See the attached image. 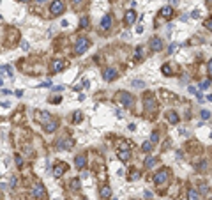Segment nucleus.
Segmentation results:
<instances>
[{
    "instance_id": "nucleus-38",
    "label": "nucleus",
    "mask_w": 212,
    "mask_h": 200,
    "mask_svg": "<svg viewBox=\"0 0 212 200\" xmlns=\"http://www.w3.org/2000/svg\"><path fill=\"white\" fill-rule=\"evenodd\" d=\"M21 43H23V44H21V48H23V50H25V51H27V50H28V48H30V46H28V43H27V41H21Z\"/></svg>"
},
{
    "instance_id": "nucleus-15",
    "label": "nucleus",
    "mask_w": 212,
    "mask_h": 200,
    "mask_svg": "<svg viewBox=\"0 0 212 200\" xmlns=\"http://www.w3.org/2000/svg\"><path fill=\"white\" fill-rule=\"evenodd\" d=\"M159 14H161L163 18H172V16H173V9H172L170 5H166V7H163V9L159 11Z\"/></svg>"
},
{
    "instance_id": "nucleus-36",
    "label": "nucleus",
    "mask_w": 212,
    "mask_h": 200,
    "mask_svg": "<svg viewBox=\"0 0 212 200\" xmlns=\"http://www.w3.org/2000/svg\"><path fill=\"white\" fill-rule=\"evenodd\" d=\"M187 90H189V92H191V94H194V96H198V94H200V92H198V90H196V89H194L193 85H189V87H187Z\"/></svg>"
},
{
    "instance_id": "nucleus-50",
    "label": "nucleus",
    "mask_w": 212,
    "mask_h": 200,
    "mask_svg": "<svg viewBox=\"0 0 212 200\" xmlns=\"http://www.w3.org/2000/svg\"><path fill=\"white\" fill-rule=\"evenodd\" d=\"M168 51H170V53H173V51H175V44H172V46L168 48Z\"/></svg>"
},
{
    "instance_id": "nucleus-27",
    "label": "nucleus",
    "mask_w": 212,
    "mask_h": 200,
    "mask_svg": "<svg viewBox=\"0 0 212 200\" xmlns=\"http://www.w3.org/2000/svg\"><path fill=\"white\" fill-rule=\"evenodd\" d=\"M80 27H81V28H87V27H89V18H87V16H83V18H81V21H80Z\"/></svg>"
},
{
    "instance_id": "nucleus-7",
    "label": "nucleus",
    "mask_w": 212,
    "mask_h": 200,
    "mask_svg": "<svg viewBox=\"0 0 212 200\" xmlns=\"http://www.w3.org/2000/svg\"><path fill=\"white\" fill-rule=\"evenodd\" d=\"M65 170H67V165H65V163H57L55 168H53V175L58 179V177H62V175L65 174Z\"/></svg>"
},
{
    "instance_id": "nucleus-46",
    "label": "nucleus",
    "mask_w": 212,
    "mask_h": 200,
    "mask_svg": "<svg viewBox=\"0 0 212 200\" xmlns=\"http://www.w3.org/2000/svg\"><path fill=\"white\" fill-rule=\"evenodd\" d=\"M2 106H4V108H9V106H11V103H9V101H4V103H2Z\"/></svg>"
},
{
    "instance_id": "nucleus-16",
    "label": "nucleus",
    "mask_w": 212,
    "mask_h": 200,
    "mask_svg": "<svg viewBox=\"0 0 212 200\" xmlns=\"http://www.w3.org/2000/svg\"><path fill=\"white\" fill-rule=\"evenodd\" d=\"M99 195H101V199H110V197H112V190H110V186H101Z\"/></svg>"
},
{
    "instance_id": "nucleus-9",
    "label": "nucleus",
    "mask_w": 212,
    "mask_h": 200,
    "mask_svg": "<svg viewBox=\"0 0 212 200\" xmlns=\"http://www.w3.org/2000/svg\"><path fill=\"white\" fill-rule=\"evenodd\" d=\"M117 75H118V73H117V69H113V67H108V69L103 73V78H104L106 81H113L117 78Z\"/></svg>"
},
{
    "instance_id": "nucleus-45",
    "label": "nucleus",
    "mask_w": 212,
    "mask_h": 200,
    "mask_svg": "<svg viewBox=\"0 0 212 200\" xmlns=\"http://www.w3.org/2000/svg\"><path fill=\"white\" fill-rule=\"evenodd\" d=\"M127 129H129V131H135V129H136V124H129V126H127Z\"/></svg>"
},
{
    "instance_id": "nucleus-37",
    "label": "nucleus",
    "mask_w": 212,
    "mask_h": 200,
    "mask_svg": "<svg viewBox=\"0 0 212 200\" xmlns=\"http://www.w3.org/2000/svg\"><path fill=\"white\" fill-rule=\"evenodd\" d=\"M205 27H207V28H209V30L212 32V18H209V20L205 21Z\"/></svg>"
},
{
    "instance_id": "nucleus-21",
    "label": "nucleus",
    "mask_w": 212,
    "mask_h": 200,
    "mask_svg": "<svg viewBox=\"0 0 212 200\" xmlns=\"http://www.w3.org/2000/svg\"><path fill=\"white\" fill-rule=\"evenodd\" d=\"M163 73H164L166 76H172V75H173V71H172V66H170V64H164V66H163Z\"/></svg>"
},
{
    "instance_id": "nucleus-19",
    "label": "nucleus",
    "mask_w": 212,
    "mask_h": 200,
    "mask_svg": "<svg viewBox=\"0 0 212 200\" xmlns=\"http://www.w3.org/2000/svg\"><path fill=\"white\" fill-rule=\"evenodd\" d=\"M166 119L170 120L172 124H177V122H179V115H177L175 112H168V113H166Z\"/></svg>"
},
{
    "instance_id": "nucleus-5",
    "label": "nucleus",
    "mask_w": 212,
    "mask_h": 200,
    "mask_svg": "<svg viewBox=\"0 0 212 200\" xmlns=\"http://www.w3.org/2000/svg\"><path fill=\"white\" fill-rule=\"evenodd\" d=\"M145 110H147L149 113H154L155 110H157V103H155V99L150 96V94L145 96Z\"/></svg>"
},
{
    "instance_id": "nucleus-4",
    "label": "nucleus",
    "mask_w": 212,
    "mask_h": 200,
    "mask_svg": "<svg viewBox=\"0 0 212 200\" xmlns=\"http://www.w3.org/2000/svg\"><path fill=\"white\" fill-rule=\"evenodd\" d=\"M64 2L62 0H53L51 4H50V13H51V16H58V14H62L64 13Z\"/></svg>"
},
{
    "instance_id": "nucleus-20",
    "label": "nucleus",
    "mask_w": 212,
    "mask_h": 200,
    "mask_svg": "<svg viewBox=\"0 0 212 200\" xmlns=\"http://www.w3.org/2000/svg\"><path fill=\"white\" fill-rule=\"evenodd\" d=\"M44 129H46V131H50V133H51V131H55V129H57V122H55V120L46 122V124H44Z\"/></svg>"
},
{
    "instance_id": "nucleus-55",
    "label": "nucleus",
    "mask_w": 212,
    "mask_h": 200,
    "mask_svg": "<svg viewBox=\"0 0 212 200\" xmlns=\"http://www.w3.org/2000/svg\"><path fill=\"white\" fill-rule=\"evenodd\" d=\"M177 2H179V0H172V4H177Z\"/></svg>"
},
{
    "instance_id": "nucleus-53",
    "label": "nucleus",
    "mask_w": 212,
    "mask_h": 200,
    "mask_svg": "<svg viewBox=\"0 0 212 200\" xmlns=\"http://www.w3.org/2000/svg\"><path fill=\"white\" fill-rule=\"evenodd\" d=\"M39 4H44V2H48V0H37Z\"/></svg>"
},
{
    "instance_id": "nucleus-47",
    "label": "nucleus",
    "mask_w": 212,
    "mask_h": 200,
    "mask_svg": "<svg viewBox=\"0 0 212 200\" xmlns=\"http://www.w3.org/2000/svg\"><path fill=\"white\" fill-rule=\"evenodd\" d=\"M145 197H147V199H152V193H150L149 190H145Z\"/></svg>"
},
{
    "instance_id": "nucleus-54",
    "label": "nucleus",
    "mask_w": 212,
    "mask_h": 200,
    "mask_svg": "<svg viewBox=\"0 0 212 200\" xmlns=\"http://www.w3.org/2000/svg\"><path fill=\"white\" fill-rule=\"evenodd\" d=\"M73 2H74V4H80V2H81V0H73Z\"/></svg>"
},
{
    "instance_id": "nucleus-35",
    "label": "nucleus",
    "mask_w": 212,
    "mask_h": 200,
    "mask_svg": "<svg viewBox=\"0 0 212 200\" xmlns=\"http://www.w3.org/2000/svg\"><path fill=\"white\" fill-rule=\"evenodd\" d=\"M73 120H74V122H80V120H81V112H74V117H73Z\"/></svg>"
},
{
    "instance_id": "nucleus-8",
    "label": "nucleus",
    "mask_w": 212,
    "mask_h": 200,
    "mask_svg": "<svg viewBox=\"0 0 212 200\" xmlns=\"http://www.w3.org/2000/svg\"><path fill=\"white\" fill-rule=\"evenodd\" d=\"M73 145H74V142L71 140V138H60L57 143L58 149H65V151H69V149H73Z\"/></svg>"
},
{
    "instance_id": "nucleus-28",
    "label": "nucleus",
    "mask_w": 212,
    "mask_h": 200,
    "mask_svg": "<svg viewBox=\"0 0 212 200\" xmlns=\"http://www.w3.org/2000/svg\"><path fill=\"white\" fill-rule=\"evenodd\" d=\"M141 149H143L145 152H150V151H152V143H149V142H145V143L141 145Z\"/></svg>"
},
{
    "instance_id": "nucleus-10",
    "label": "nucleus",
    "mask_w": 212,
    "mask_h": 200,
    "mask_svg": "<svg viewBox=\"0 0 212 200\" xmlns=\"http://www.w3.org/2000/svg\"><path fill=\"white\" fill-rule=\"evenodd\" d=\"M64 67H65V62H64V60H60V59L51 60V71H53V73H60Z\"/></svg>"
},
{
    "instance_id": "nucleus-33",
    "label": "nucleus",
    "mask_w": 212,
    "mask_h": 200,
    "mask_svg": "<svg viewBox=\"0 0 212 200\" xmlns=\"http://www.w3.org/2000/svg\"><path fill=\"white\" fill-rule=\"evenodd\" d=\"M14 161H16V166H18V168L23 166V160H21V156H14Z\"/></svg>"
},
{
    "instance_id": "nucleus-41",
    "label": "nucleus",
    "mask_w": 212,
    "mask_h": 200,
    "mask_svg": "<svg viewBox=\"0 0 212 200\" xmlns=\"http://www.w3.org/2000/svg\"><path fill=\"white\" fill-rule=\"evenodd\" d=\"M207 190H209V188H207L205 184H202V186H200V191H202V193H207Z\"/></svg>"
},
{
    "instance_id": "nucleus-49",
    "label": "nucleus",
    "mask_w": 212,
    "mask_h": 200,
    "mask_svg": "<svg viewBox=\"0 0 212 200\" xmlns=\"http://www.w3.org/2000/svg\"><path fill=\"white\" fill-rule=\"evenodd\" d=\"M11 186H16V177H11Z\"/></svg>"
},
{
    "instance_id": "nucleus-12",
    "label": "nucleus",
    "mask_w": 212,
    "mask_h": 200,
    "mask_svg": "<svg viewBox=\"0 0 212 200\" xmlns=\"http://www.w3.org/2000/svg\"><path fill=\"white\" fill-rule=\"evenodd\" d=\"M112 23H113V20H112V16H110V14H104V16L101 18V28L108 30V28H112Z\"/></svg>"
},
{
    "instance_id": "nucleus-11",
    "label": "nucleus",
    "mask_w": 212,
    "mask_h": 200,
    "mask_svg": "<svg viewBox=\"0 0 212 200\" xmlns=\"http://www.w3.org/2000/svg\"><path fill=\"white\" fill-rule=\"evenodd\" d=\"M136 18H138V16H136V13L133 11V9H129V11L126 13V18H124V21H126V25H129V27H131V25H135Z\"/></svg>"
},
{
    "instance_id": "nucleus-18",
    "label": "nucleus",
    "mask_w": 212,
    "mask_h": 200,
    "mask_svg": "<svg viewBox=\"0 0 212 200\" xmlns=\"http://www.w3.org/2000/svg\"><path fill=\"white\" fill-rule=\"evenodd\" d=\"M155 163H157V160H155L154 156H149V158H145V161H143V165H145V168H152Z\"/></svg>"
},
{
    "instance_id": "nucleus-48",
    "label": "nucleus",
    "mask_w": 212,
    "mask_h": 200,
    "mask_svg": "<svg viewBox=\"0 0 212 200\" xmlns=\"http://www.w3.org/2000/svg\"><path fill=\"white\" fill-rule=\"evenodd\" d=\"M62 89H64L62 85H57V87H53V90H55V92H58V90H62Z\"/></svg>"
},
{
    "instance_id": "nucleus-22",
    "label": "nucleus",
    "mask_w": 212,
    "mask_h": 200,
    "mask_svg": "<svg viewBox=\"0 0 212 200\" xmlns=\"http://www.w3.org/2000/svg\"><path fill=\"white\" fill-rule=\"evenodd\" d=\"M141 55H143V48H141V46H136V50H135V57L140 60V59H143Z\"/></svg>"
},
{
    "instance_id": "nucleus-40",
    "label": "nucleus",
    "mask_w": 212,
    "mask_h": 200,
    "mask_svg": "<svg viewBox=\"0 0 212 200\" xmlns=\"http://www.w3.org/2000/svg\"><path fill=\"white\" fill-rule=\"evenodd\" d=\"M191 16H193L194 20H198V18H200V13H198V11H193V13H191Z\"/></svg>"
},
{
    "instance_id": "nucleus-23",
    "label": "nucleus",
    "mask_w": 212,
    "mask_h": 200,
    "mask_svg": "<svg viewBox=\"0 0 212 200\" xmlns=\"http://www.w3.org/2000/svg\"><path fill=\"white\" fill-rule=\"evenodd\" d=\"M37 119L41 120V122H44V120L50 119V113H48V112H39V117H37Z\"/></svg>"
},
{
    "instance_id": "nucleus-42",
    "label": "nucleus",
    "mask_w": 212,
    "mask_h": 200,
    "mask_svg": "<svg viewBox=\"0 0 212 200\" xmlns=\"http://www.w3.org/2000/svg\"><path fill=\"white\" fill-rule=\"evenodd\" d=\"M207 69H209V73H211V76H212V60H209V64H207Z\"/></svg>"
},
{
    "instance_id": "nucleus-3",
    "label": "nucleus",
    "mask_w": 212,
    "mask_h": 200,
    "mask_svg": "<svg viewBox=\"0 0 212 200\" xmlns=\"http://www.w3.org/2000/svg\"><path fill=\"white\" fill-rule=\"evenodd\" d=\"M115 98L120 101L124 106H133V101H135V98H133L129 92H126V90H120V92H117Z\"/></svg>"
},
{
    "instance_id": "nucleus-14",
    "label": "nucleus",
    "mask_w": 212,
    "mask_h": 200,
    "mask_svg": "<svg viewBox=\"0 0 212 200\" xmlns=\"http://www.w3.org/2000/svg\"><path fill=\"white\" fill-rule=\"evenodd\" d=\"M118 158L122 161H127L131 158V149L129 147H124V149H118Z\"/></svg>"
},
{
    "instance_id": "nucleus-56",
    "label": "nucleus",
    "mask_w": 212,
    "mask_h": 200,
    "mask_svg": "<svg viewBox=\"0 0 212 200\" xmlns=\"http://www.w3.org/2000/svg\"><path fill=\"white\" fill-rule=\"evenodd\" d=\"M19 2H30V0H19Z\"/></svg>"
},
{
    "instance_id": "nucleus-58",
    "label": "nucleus",
    "mask_w": 212,
    "mask_h": 200,
    "mask_svg": "<svg viewBox=\"0 0 212 200\" xmlns=\"http://www.w3.org/2000/svg\"><path fill=\"white\" fill-rule=\"evenodd\" d=\"M209 2H212V0H209Z\"/></svg>"
},
{
    "instance_id": "nucleus-51",
    "label": "nucleus",
    "mask_w": 212,
    "mask_h": 200,
    "mask_svg": "<svg viewBox=\"0 0 212 200\" xmlns=\"http://www.w3.org/2000/svg\"><path fill=\"white\" fill-rule=\"evenodd\" d=\"M14 94H16V96H18V98H21V96H23V90H16V92H14Z\"/></svg>"
},
{
    "instance_id": "nucleus-24",
    "label": "nucleus",
    "mask_w": 212,
    "mask_h": 200,
    "mask_svg": "<svg viewBox=\"0 0 212 200\" xmlns=\"http://www.w3.org/2000/svg\"><path fill=\"white\" fill-rule=\"evenodd\" d=\"M211 87V80H203V81H200V89L202 90H207Z\"/></svg>"
},
{
    "instance_id": "nucleus-30",
    "label": "nucleus",
    "mask_w": 212,
    "mask_h": 200,
    "mask_svg": "<svg viewBox=\"0 0 212 200\" xmlns=\"http://www.w3.org/2000/svg\"><path fill=\"white\" fill-rule=\"evenodd\" d=\"M157 140H159V133L154 131V133L150 135V142H152V143H157Z\"/></svg>"
},
{
    "instance_id": "nucleus-2",
    "label": "nucleus",
    "mask_w": 212,
    "mask_h": 200,
    "mask_svg": "<svg viewBox=\"0 0 212 200\" xmlns=\"http://www.w3.org/2000/svg\"><path fill=\"white\" fill-rule=\"evenodd\" d=\"M89 46H90V43H89L87 37H78L76 43H74V53L76 55H83L89 50Z\"/></svg>"
},
{
    "instance_id": "nucleus-31",
    "label": "nucleus",
    "mask_w": 212,
    "mask_h": 200,
    "mask_svg": "<svg viewBox=\"0 0 212 200\" xmlns=\"http://www.w3.org/2000/svg\"><path fill=\"white\" fill-rule=\"evenodd\" d=\"M2 73H7V75L11 76V75H13V71H11V66H5V64H4V66H2Z\"/></svg>"
},
{
    "instance_id": "nucleus-57",
    "label": "nucleus",
    "mask_w": 212,
    "mask_h": 200,
    "mask_svg": "<svg viewBox=\"0 0 212 200\" xmlns=\"http://www.w3.org/2000/svg\"><path fill=\"white\" fill-rule=\"evenodd\" d=\"M81 200H89V199H81Z\"/></svg>"
},
{
    "instance_id": "nucleus-34",
    "label": "nucleus",
    "mask_w": 212,
    "mask_h": 200,
    "mask_svg": "<svg viewBox=\"0 0 212 200\" xmlns=\"http://www.w3.org/2000/svg\"><path fill=\"white\" fill-rule=\"evenodd\" d=\"M129 179H140V172H138V170H133V172H131V175H129Z\"/></svg>"
},
{
    "instance_id": "nucleus-26",
    "label": "nucleus",
    "mask_w": 212,
    "mask_h": 200,
    "mask_svg": "<svg viewBox=\"0 0 212 200\" xmlns=\"http://www.w3.org/2000/svg\"><path fill=\"white\" fill-rule=\"evenodd\" d=\"M200 113H202V119H203V120H209V119H211V112H209V110H202Z\"/></svg>"
},
{
    "instance_id": "nucleus-13",
    "label": "nucleus",
    "mask_w": 212,
    "mask_h": 200,
    "mask_svg": "<svg viewBox=\"0 0 212 200\" xmlns=\"http://www.w3.org/2000/svg\"><path fill=\"white\" fill-rule=\"evenodd\" d=\"M150 48H152L154 51H161V50H163V41L159 39V37H152V39H150Z\"/></svg>"
},
{
    "instance_id": "nucleus-25",
    "label": "nucleus",
    "mask_w": 212,
    "mask_h": 200,
    "mask_svg": "<svg viewBox=\"0 0 212 200\" xmlns=\"http://www.w3.org/2000/svg\"><path fill=\"white\" fill-rule=\"evenodd\" d=\"M133 85H135L136 89H143V87H145V81L143 80H133Z\"/></svg>"
},
{
    "instance_id": "nucleus-1",
    "label": "nucleus",
    "mask_w": 212,
    "mask_h": 200,
    "mask_svg": "<svg viewBox=\"0 0 212 200\" xmlns=\"http://www.w3.org/2000/svg\"><path fill=\"white\" fill-rule=\"evenodd\" d=\"M168 181H170V170H168V168L159 170L154 175V182L157 186H164V184H168Z\"/></svg>"
},
{
    "instance_id": "nucleus-29",
    "label": "nucleus",
    "mask_w": 212,
    "mask_h": 200,
    "mask_svg": "<svg viewBox=\"0 0 212 200\" xmlns=\"http://www.w3.org/2000/svg\"><path fill=\"white\" fill-rule=\"evenodd\" d=\"M71 190H80V181H78V179L71 181Z\"/></svg>"
},
{
    "instance_id": "nucleus-52",
    "label": "nucleus",
    "mask_w": 212,
    "mask_h": 200,
    "mask_svg": "<svg viewBox=\"0 0 212 200\" xmlns=\"http://www.w3.org/2000/svg\"><path fill=\"white\" fill-rule=\"evenodd\" d=\"M51 103H55V104H57V103H60V98H53V99H51Z\"/></svg>"
},
{
    "instance_id": "nucleus-17",
    "label": "nucleus",
    "mask_w": 212,
    "mask_h": 200,
    "mask_svg": "<svg viewBox=\"0 0 212 200\" xmlns=\"http://www.w3.org/2000/svg\"><path fill=\"white\" fill-rule=\"evenodd\" d=\"M74 165H76V168H85L87 158H85V156H76V158H74Z\"/></svg>"
},
{
    "instance_id": "nucleus-39",
    "label": "nucleus",
    "mask_w": 212,
    "mask_h": 200,
    "mask_svg": "<svg viewBox=\"0 0 212 200\" xmlns=\"http://www.w3.org/2000/svg\"><path fill=\"white\" fill-rule=\"evenodd\" d=\"M37 87H51V80H50V81H44V83L37 85Z\"/></svg>"
},
{
    "instance_id": "nucleus-44",
    "label": "nucleus",
    "mask_w": 212,
    "mask_h": 200,
    "mask_svg": "<svg viewBox=\"0 0 212 200\" xmlns=\"http://www.w3.org/2000/svg\"><path fill=\"white\" fill-rule=\"evenodd\" d=\"M81 85H83V87H85V89H89V80H87V78H85V80L81 81Z\"/></svg>"
},
{
    "instance_id": "nucleus-32",
    "label": "nucleus",
    "mask_w": 212,
    "mask_h": 200,
    "mask_svg": "<svg viewBox=\"0 0 212 200\" xmlns=\"http://www.w3.org/2000/svg\"><path fill=\"white\" fill-rule=\"evenodd\" d=\"M187 197H189V200H200V197H198V193H196V191H189V195H187Z\"/></svg>"
},
{
    "instance_id": "nucleus-43",
    "label": "nucleus",
    "mask_w": 212,
    "mask_h": 200,
    "mask_svg": "<svg viewBox=\"0 0 212 200\" xmlns=\"http://www.w3.org/2000/svg\"><path fill=\"white\" fill-rule=\"evenodd\" d=\"M60 25H62V27H69V21H67V20H62V21H60Z\"/></svg>"
},
{
    "instance_id": "nucleus-6",
    "label": "nucleus",
    "mask_w": 212,
    "mask_h": 200,
    "mask_svg": "<svg viewBox=\"0 0 212 200\" xmlns=\"http://www.w3.org/2000/svg\"><path fill=\"white\" fill-rule=\"evenodd\" d=\"M32 193H34V197H36V199H44L46 190H44V186H42L41 182H36V184L32 186Z\"/></svg>"
}]
</instances>
